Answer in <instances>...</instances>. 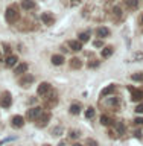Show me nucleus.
<instances>
[{"mask_svg":"<svg viewBox=\"0 0 143 146\" xmlns=\"http://www.w3.org/2000/svg\"><path fill=\"white\" fill-rule=\"evenodd\" d=\"M34 79H35V78L32 76V75H29V73H23V78H21V79L18 81V82H20V85H21V87H26V88H27V87H31V85H32Z\"/></svg>","mask_w":143,"mask_h":146,"instance_id":"nucleus-8","label":"nucleus"},{"mask_svg":"<svg viewBox=\"0 0 143 146\" xmlns=\"http://www.w3.org/2000/svg\"><path fill=\"white\" fill-rule=\"evenodd\" d=\"M23 125H25V119H23V116H14L11 119V126L15 128V129H20V128H23Z\"/></svg>","mask_w":143,"mask_h":146,"instance_id":"nucleus-9","label":"nucleus"},{"mask_svg":"<svg viewBox=\"0 0 143 146\" xmlns=\"http://www.w3.org/2000/svg\"><path fill=\"white\" fill-rule=\"evenodd\" d=\"M136 113H139V114H143V104H139L136 107Z\"/></svg>","mask_w":143,"mask_h":146,"instance_id":"nucleus-34","label":"nucleus"},{"mask_svg":"<svg viewBox=\"0 0 143 146\" xmlns=\"http://www.w3.org/2000/svg\"><path fill=\"white\" fill-rule=\"evenodd\" d=\"M41 114H43V108H41V107H32V108L27 110L26 116H27V119H29L31 122H35Z\"/></svg>","mask_w":143,"mask_h":146,"instance_id":"nucleus-4","label":"nucleus"},{"mask_svg":"<svg viewBox=\"0 0 143 146\" xmlns=\"http://www.w3.org/2000/svg\"><path fill=\"white\" fill-rule=\"evenodd\" d=\"M73 146H82L81 143H75V145H73Z\"/></svg>","mask_w":143,"mask_h":146,"instance_id":"nucleus-38","label":"nucleus"},{"mask_svg":"<svg viewBox=\"0 0 143 146\" xmlns=\"http://www.w3.org/2000/svg\"><path fill=\"white\" fill-rule=\"evenodd\" d=\"M50 90H52V87H50L49 82H41V84L38 85V88H37V94L38 96H46Z\"/></svg>","mask_w":143,"mask_h":146,"instance_id":"nucleus-7","label":"nucleus"},{"mask_svg":"<svg viewBox=\"0 0 143 146\" xmlns=\"http://www.w3.org/2000/svg\"><path fill=\"white\" fill-rule=\"evenodd\" d=\"M140 21H142V23H143V15H142V17H140Z\"/></svg>","mask_w":143,"mask_h":146,"instance_id":"nucleus-39","label":"nucleus"},{"mask_svg":"<svg viewBox=\"0 0 143 146\" xmlns=\"http://www.w3.org/2000/svg\"><path fill=\"white\" fill-rule=\"evenodd\" d=\"M58 102V93L55 90H50L47 94H46V100H44V104H46V107L47 108H52L53 105H57Z\"/></svg>","mask_w":143,"mask_h":146,"instance_id":"nucleus-2","label":"nucleus"},{"mask_svg":"<svg viewBox=\"0 0 143 146\" xmlns=\"http://www.w3.org/2000/svg\"><path fill=\"white\" fill-rule=\"evenodd\" d=\"M93 46H94V47H104V41H102V38L96 40L94 43H93Z\"/></svg>","mask_w":143,"mask_h":146,"instance_id":"nucleus-32","label":"nucleus"},{"mask_svg":"<svg viewBox=\"0 0 143 146\" xmlns=\"http://www.w3.org/2000/svg\"><path fill=\"white\" fill-rule=\"evenodd\" d=\"M43 146H52V145H43Z\"/></svg>","mask_w":143,"mask_h":146,"instance_id":"nucleus-40","label":"nucleus"},{"mask_svg":"<svg viewBox=\"0 0 143 146\" xmlns=\"http://www.w3.org/2000/svg\"><path fill=\"white\" fill-rule=\"evenodd\" d=\"M104 105L111 110H117L119 107H120V100H119V98H116V96H108V98H104Z\"/></svg>","mask_w":143,"mask_h":146,"instance_id":"nucleus-3","label":"nucleus"},{"mask_svg":"<svg viewBox=\"0 0 143 146\" xmlns=\"http://www.w3.org/2000/svg\"><path fill=\"white\" fill-rule=\"evenodd\" d=\"M125 5L128 6V9H137V6H139V0H125Z\"/></svg>","mask_w":143,"mask_h":146,"instance_id":"nucleus-24","label":"nucleus"},{"mask_svg":"<svg viewBox=\"0 0 143 146\" xmlns=\"http://www.w3.org/2000/svg\"><path fill=\"white\" fill-rule=\"evenodd\" d=\"M78 40H79L81 43H87V41L90 40V34L88 32H79V34H78Z\"/></svg>","mask_w":143,"mask_h":146,"instance_id":"nucleus-23","label":"nucleus"},{"mask_svg":"<svg viewBox=\"0 0 143 146\" xmlns=\"http://www.w3.org/2000/svg\"><path fill=\"white\" fill-rule=\"evenodd\" d=\"M88 67H90V68L99 67V61H98V59H93V61H91V62H88Z\"/></svg>","mask_w":143,"mask_h":146,"instance_id":"nucleus-33","label":"nucleus"},{"mask_svg":"<svg viewBox=\"0 0 143 146\" xmlns=\"http://www.w3.org/2000/svg\"><path fill=\"white\" fill-rule=\"evenodd\" d=\"M100 123H102L104 126H111L113 125V119L110 116H107V114H102V116H100Z\"/></svg>","mask_w":143,"mask_h":146,"instance_id":"nucleus-21","label":"nucleus"},{"mask_svg":"<svg viewBox=\"0 0 143 146\" xmlns=\"http://www.w3.org/2000/svg\"><path fill=\"white\" fill-rule=\"evenodd\" d=\"M85 146H99V143L94 139H87L85 140Z\"/></svg>","mask_w":143,"mask_h":146,"instance_id":"nucleus-30","label":"nucleus"},{"mask_svg":"<svg viewBox=\"0 0 143 146\" xmlns=\"http://www.w3.org/2000/svg\"><path fill=\"white\" fill-rule=\"evenodd\" d=\"M3 47H5V52H6V53H11V49H9L8 44H3Z\"/></svg>","mask_w":143,"mask_h":146,"instance_id":"nucleus-36","label":"nucleus"},{"mask_svg":"<svg viewBox=\"0 0 143 146\" xmlns=\"http://www.w3.org/2000/svg\"><path fill=\"white\" fill-rule=\"evenodd\" d=\"M79 135H81V132L78 131V129H70V132H69V137H70V139H73V140L78 139Z\"/></svg>","mask_w":143,"mask_h":146,"instance_id":"nucleus-28","label":"nucleus"},{"mask_svg":"<svg viewBox=\"0 0 143 146\" xmlns=\"http://www.w3.org/2000/svg\"><path fill=\"white\" fill-rule=\"evenodd\" d=\"M116 129H117V132H119V134H125V125H123V123L122 122H117L116 123Z\"/></svg>","mask_w":143,"mask_h":146,"instance_id":"nucleus-27","label":"nucleus"},{"mask_svg":"<svg viewBox=\"0 0 143 146\" xmlns=\"http://www.w3.org/2000/svg\"><path fill=\"white\" fill-rule=\"evenodd\" d=\"M41 21H43L44 25H47V26H52L55 23V15L52 12H43L41 14Z\"/></svg>","mask_w":143,"mask_h":146,"instance_id":"nucleus-10","label":"nucleus"},{"mask_svg":"<svg viewBox=\"0 0 143 146\" xmlns=\"http://www.w3.org/2000/svg\"><path fill=\"white\" fill-rule=\"evenodd\" d=\"M113 52H114V47H113V46H104L102 53H100V55H102V58L107 59V58H110V56L113 55Z\"/></svg>","mask_w":143,"mask_h":146,"instance_id":"nucleus-19","label":"nucleus"},{"mask_svg":"<svg viewBox=\"0 0 143 146\" xmlns=\"http://www.w3.org/2000/svg\"><path fill=\"white\" fill-rule=\"evenodd\" d=\"M134 122H136V125H143V117H137Z\"/></svg>","mask_w":143,"mask_h":146,"instance_id":"nucleus-35","label":"nucleus"},{"mask_svg":"<svg viewBox=\"0 0 143 146\" xmlns=\"http://www.w3.org/2000/svg\"><path fill=\"white\" fill-rule=\"evenodd\" d=\"M63 131H64V128H63V126H55L53 129H52V135L58 137V135H61V134H63Z\"/></svg>","mask_w":143,"mask_h":146,"instance_id":"nucleus-25","label":"nucleus"},{"mask_svg":"<svg viewBox=\"0 0 143 146\" xmlns=\"http://www.w3.org/2000/svg\"><path fill=\"white\" fill-rule=\"evenodd\" d=\"M131 91V100H134V102H139V100L143 99V91L142 90H137L134 87H128Z\"/></svg>","mask_w":143,"mask_h":146,"instance_id":"nucleus-11","label":"nucleus"},{"mask_svg":"<svg viewBox=\"0 0 143 146\" xmlns=\"http://www.w3.org/2000/svg\"><path fill=\"white\" fill-rule=\"evenodd\" d=\"M94 108L93 107H88V108H87V111H85V117L87 119H93L94 117Z\"/></svg>","mask_w":143,"mask_h":146,"instance_id":"nucleus-26","label":"nucleus"},{"mask_svg":"<svg viewBox=\"0 0 143 146\" xmlns=\"http://www.w3.org/2000/svg\"><path fill=\"white\" fill-rule=\"evenodd\" d=\"M50 117H52V114L50 113H43L41 116L37 119V120L34 122L38 128H44V126H47V123H49V120H50Z\"/></svg>","mask_w":143,"mask_h":146,"instance_id":"nucleus-6","label":"nucleus"},{"mask_svg":"<svg viewBox=\"0 0 143 146\" xmlns=\"http://www.w3.org/2000/svg\"><path fill=\"white\" fill-rule=\"evenodd\" d=\"M113 14H114V17H116V18L122 17V9L119 8V6H114V8H113Z\"/></svg>","mask_w":143,"mask_h":146,"instance_id":"nucleus-29","label":"nucleus"},{"mask_svg":"<svg viewBox=\"0 0 143 146\" xmlns=\"http://www.w3.org/2000/svg\"><path fill=\"white\" fill-rule=\"evenodd\" d=\"M50 61H52L53 66H63L64 64V56L63 55H52V58H50Z\"/></svg>","mask_w":143,"mask_h":146,"instance_id":"nucleus-15","label":"nucleus"},{"mask_svg":"<svg viewBox=\"0 0 143 146\" xmlns=\"http://www.w3.org/2000/svg\"><path fill=\"white\" fill-rule=\"evenodd\" d=\"M116 90H117L116 85L110 84L108 87H105V88L100 91V98H107V96H110V94H114V93H116Z\"/></svg>","mask_w":143,"mask_h":146,"instance_id":"nucleus-12","label":"nucleus"},{"mask_svg":"<svg viewBox=\"0 0 143 146\" xmlns=\"http://www.w3.org/2000/svg\"><path fill=\"white\" fill-rule=\"evenodd\" d=\"M21 8L25 11H32V9H35V2L34 0H21Z\"/></svg>","mask_w":143,"mask_h":146,"instance_id":"nucleus-14","label":"nucleus"},{"mask_svg":"<svg viewBox=\"0 0 143 146\" xmlns=\"http://www.w3.org/2000/svg\"><path fill=\"white\" fill-rule=\"evenodd\" d=\"M69 64H70V68H73V70H79V68L82 67V61L79 58H72Z\"/></svg>","mask_w":143,"mask_h":146,"instance_id":"nucleus-20","label":"nucleus"},{"mask_svg":"<svg viewBox=\"0 0 143 146\" xmlns=\"http://www.w3.org/2000/svg\"><path fill=\"white\" fill-rule=\"evenodd\" d=\"M58 146H66V143H64V141H61V143H59Z\"/></svg>","mask_w":143,"mask_h":146,"instance_id":"nucleus-37","label":"nucleus"},{"mask_svg":"<svg viewBox=\"0 0 143 146\" xmlns=\"http://www.w3.org/2000/svg\"><path fill=\"white\" fill-rule=\"evenodd\" d=\"M81 104H78V102H75V104H72L70 105V108H69V111H70V114H75V116H76V114H79L81 113Z\"/></svg>","mask_w":143,"mask_h":146,"instance_id":"nucleus-22","label":"nucleus"},{"mask_svg":"<svg viewBox=\"0 0 143 146\" xmlns=\"http://www.w3.org/2000/svg\"><path fill=\"white\" fill-rule=\"evenodd\" d=\"M132 81H143V75L142 73H136V75H131Z\"/></svg>","mask_w":143,"mask_h":146,"instance_id":"nucleus-31","label":"nucleus"},{"mask_svg":"<svg viewBox=\"0 0 143 146\" xmlns=\"http://www.w3.org/2000/svg\"><path fill=\"white\" fill-rule=\"evenodd\" d=\"M26 70H27V64L21 62V64H18V66L14 68V73H15L17 76H20V75H23V73H26Z\"/></svg>","mask_w":143,"mask_h":146,"instance_id":"nucleus-17","label":"nucleus"},{"mask_svg":"<svg viewBox=\"0 0 143 146\" xmlns=\"http://www.w3.org/2000/svg\"><path fill=\"white\" fill-rule=\"evenodd\" d=\"M20 18V12H18V6L17 5H11V6L6 8V12H5V20H6L9 25H14L15 21H18Z\"/></svg>","mask_w":143,"mask_h":146,"instance_id":"nucleus-1","label":"nucleus"},{"mask_svg":"<svg viewBox=\"0 0 143 146\" xmlns=\"http://www.w3.org/2000/svg\"><path fill=\"white\" fill-rule=\"evenodd\" d=\"M69 46H70V49L75 50V52H79V50L82 49V43H81L79 40H72V41H69Z\"/></svg>","mask_w":143,"mask_h":146,"instance_id":"nucleus-18","label":"nucleus"},{"mask_svg":"<svg viewBox=\"0 0 143 146\" xmlns=\"http://www.w3.org/2000/svg\"><path fill=\"white\" fill-rule=\"evenodd\" d=\"M11 105H12V96H11V93H8V91H3V93L0 94V107L9 108Z\"/></svg>","mask_w":143,"mask_h":146,"instance_id":"nucleus-5","label":"nucleus"},{"mask_svg":"<svg viewBox=\"0 0 143 146\" xmlns=\"http://www.w3.org/2000/svg\"><path fill=\"white\" fill-rule=\"evenodd\" d=\"M18 58L15 56V55H8L6 59H5V64H6V67H14L17 64Z\"/></svg>","mask_w":143,"mask_h":146,"instance_id":"nucleus-16","label":"nucleus"},{"mask_svg":"<svg viewBox=\"0 0 143 146\" xmlns=\"http://www.w3.org/2000/svg\"><path fill=\"white\" fill-rule=\"evenodd\" d=\"M110 34H111V32H110V29H108V27H105V26H99L98 29H96V35H98L99 38H102V40L107 38Z\"/></svg>","mask_w":143,"mask_h":146,"instance_id":"nucleus-13","label":"nucleus"}]
</instances>
